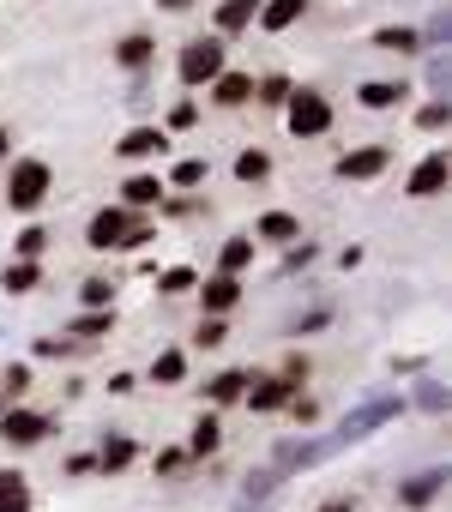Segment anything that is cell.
Listing matches in <instances>:
<instances>
[{
	"instance_id": "4dcf8cb0",
	"label": "cell",
	"mask_w": 452,
	"mask_h": 512,
	"mask_svg": "<svg viewBox=\"0 0 452 512\" xmlns=\"http://www.w3.org/2000/svg\"><path fill=\"white\" fill-rule=\"evenodd\" d=\"M187 290H199V272L193 266H163L157 272V296H187Z\"/></svg>"
},
{
	"instance_id": "ffe728a7",
	"label": "cell",
	"mask_w": 452,
	"mask_h": 512,
	"mask_svg": "<svg viewBox=\"0 0 452 512\" xmlns=\"http://www.w3.org/2000/svg\"><path fill=\"white\" fill-rule=\"evenodd\" d=\"M103 332H115V308H85V314L67 320V338H79V344H91Z\"/></svg>"
},
{
	"instance_id": "30bf717a",
	"label": "cell",
	"mask_w": 452,
	"mask_h": 512,
	"mask_svg": "<svg viewBox=\"0 0 452 512\" xmlns=\"http://www.w3.org/2000/svg\"><path fill=\"white\" fill-rule=\"evenodd\" d=\"M205 91H211V103H217V109H248V103H254V73H242V67H223V73H217Z\"/></svg>"
},
{
	"instance_id": "816d5d0a",
	"label": "cell",
	"mask_w": 452,
	"mask_h": 512,
	"mask_svg": "<svg viewBox=\"0 0 452 512\" xmlns=\"http://www.w3.org/2000/svg\"><path fill=\"white\" fill-rule=\"evenodd\" d=\"M157 7H163V13H187V7H193V0H157Z\"/></svg>"
},
{
	"instance_id": "74e56055",
	"label": "cell",
	"mask_w": 452,
	"mask_h": 512,
	"mask_svg": "<svg viewBox=\"0 0 452 512\" xmlns=\"http://www.w3.org/2000/svg\"><path fill=\"white\" fill-rule=\"evenodd\" d=\"M193 344H199V350L230 344V326H223V314H205V320H199V332H193Z\"/></svg>"
},
{
	"instance_id": "277c9868",
	"label": "cell",
	"mask_w": 452,
	"mask_h": 512,
	"mask_svg": "<svg viewBox=\"0 0 452 512\" xmlns=\"http://www.w3.org/2000/svg\"><path fill=\"white\" fill-rule=\"evenodd\" d=\"M223 67H230V43L223 37H193V43H181V55H175V79L181 85H211Z\"/></svg>"
},
{
	"instance_id": "83f0119b",
	"label": "cell",
	"mask_w": 452,
	"mask_h": 512,
	"mask_svg": "<svg viewBox=\"0 0 452 512\" xmlns=\"http://www.w3.org/2000/svg\"><path fill=\"white\" fill-rule=\"evenodd\" d=\"M205 175H211V163H205V157H181V163L169 169V181H163V187H175V193H193V187H205Z\"/></svg>"
},
{
	"instance_id": "4fadbf2b",
	"label": "cell",
	"mask_w": 452,
	"mask_h": 512,
	"mask_svg": "<svg viewBox=\"0 0 452 512\" xmlns=\"http://www.w3.org/2000/svg\"><path fill=\"white\" fill-rule=\"evenodd\" d=\"M404 97H410L404 79H362V85H356V103H362L368 115H386V109H398Z\"/></svg>"
},
{
	"instance_id": "7402d4cb",
	"label": "cell",
	"mask_w": 452,
	"mask_h": 512,
	"mask_svg": "<svg viewBox=\"0 0 452 512\" xmlns=\"http://www.w3.org/2000/svg\"><path fill=\"white\" fill-rule=\"evenodd\" d=\"M43 284V260H13L7 272H0V290H7V296H31Z\"/></svg>"
},
{
	"instance_id": "681fc988",
	"label": "cell",
	"mask_w": 452,
	"mask_h": 512,
	"mask_svg": "<svg viewBox=\"0 0 452 512\" xmlns=\"http://www.w3.org/2000/svg\"><path fill=\"white\" fill-rule=\"evenodd\" d=\"M127 392H139V380L133 374H109V398H127Z\"/></svg>"
},
{
	"instance_id": "e0dca14e",
	"label": "cell",
	"mask_w": 452,
	"mask_h": 512,
	"mask_svg": "<svg viewBox=\"0 0 452 512\" xmlns=\"http://www.w3.org/2000/svg\"><path fill=\"white\" fill-rule=\"evenodd\" d=\"M163 193H169L163 175H127L121 181V205L127 211H151V205H163Z\"/></svg>"
},
{
	"instance_id": "f907efd6",
	"label": "cell",
	"mask_w": 452,
	"mask_h": 512,
	"mask_svg": "<svg viewBox=\"0 0 452 512\" xmlns=\"http://www.w3.org/2000/svg\"><path fill=\"white\" fill-rule=\"evenodd\" d=\"M320 512H356V500H350V494H338V500H326Z\"/></svg>"
},
{
	"instance_id": "2e32d148",
	"label": "cell",
	"mask_w": 452,
	"mask_h": 512,
	"mask_svg": "<svg viewBox=\"0 0 452 512\" xmlns=\"http://www.w3.org/2000/svg\"><path fill=\"white\" fill-rule=\"evenodd\" d=\"M115 151H121L127 163H145V157H163V151H169V133H163V127H127Z\"/></svg>"
},
{
	"instance_id": "8d00e7d4",
	"label": "cell",
	"mask_w": 452,
	"mask_h": 512,
	"mask_svg": "<svg viewBox=\"0 0 452 512\" xmlns=\"http://www.w3.org/2000/svg\"><path fill=\"white\" fill-rule=\"evenodd\" d=\"M278 482H284V470H278V464H272V470H248V476H242V494H248V500H266Z\"/></svg>"
},
{
	"instance_id": "f546056e",
	"label": "cell",
	"mask_w": 452,
	"mask_h": 512,
	"mask_svg": "<svg viewBox=\"0 0 452 512\" xmlns=\"http://www.w3.org/2000/svg\"><path fill=\"white\" fill-rule=\"evenodd\" d=\"M416 37H422V55H440V49L452 43V13H446V7H434L428 31H416Z\"/></svg>"
},
{
	"instance_id": "6da1fadb",
	"label": "cell",
	"mask_w": 452,
	"mask_h": 512,
	"mask_svg": "<svg viewBox=\"0 0 452 512\" xmlns=\"http://www.w3.org/2000/svg\"><path fill=\"white\" fill-rule=\"evenodd\" d=\"M398 416H404V392H374V398H362L356 410H344V422H338L326 440H296V446H284V452H278V470H314V464L350 452L356 440H368L374 428H386V422H398Z\"/></svg>"
},
{
	"instance_id": "c3c4849f",
	"label": "cell",
	"mask_w": 452,
	"mask_h": 512,
	"mask_svg": "<svg viewBox=\"0 0 452 512\" xmlns=\"http://www.w3.org/2000/svg\"><path fill=\"white\" fill-rule=\"evenodd\" d=\"M278 374H290V380L302 386V380H308V356H284V368H278Z\"/></svg>"
},
{
	"instance_id": "d6a6232c",
	"label": "cell",
	"mask_w": 452,
	"mask_h": 512,
	"mask_svg": "<svg viewBox=\"0 0 452 512\" xmlns=\"http://www.w3.org/2000/svg\"><path fill=\"white\" fill-rule=\"evenodd\" d=\"M284 97H290V79H284V73L254 79V103H260V109H284Z\"/></svg>"
},
{
	"instance_id": "f6af8a7d",
	"label": "cell",
	"mask_w": 452,
	"mask_h": 512,
	"mask_svg": "<svg viewBox=\"0 0 452 512\" xmlns=\"http://www.w3.org/2000/svg\"><path fill=\"white\" fill-rule=\"evenodd\" d=\"M302 266H314V241H290L284 253V272H302Z\"/></svg>"
},
{
	"instance_id": "3957f363",
	"label": "cell",
	"mask_w": 452,
	"mask_h": 512,
	"mask_svg": "<svg viewBox=\"0 0 452 512\" xmlns=\"http://www.w3.org/2000/svg\"><path fill=\"white\" fill-rule=\"evenodd\" d=\"M49 193H55V169H49L43 157H19L13 175H7V193H0V199H7L19 217H31V211H43Z\"/></svg>"
},
{
	"instance_id": "7dc6e473",
	"label": "cell",
	"mask_w": 452,
	"mask_h": 512,
	"mask_svg": "<svg viewBox=\"0 0 452 512\" xmlns=\"http://www.w3.org/2000/svg\"><path fill=\"white\" fill-rule=\"evenodd\" d=\"M91 470H97V452H73L67 458V476H91Z\"/></svg>"
},
{
	"instance_id": "f35d334b",
	"label": "cell",
	"mask_w": 452,
	"mask_h": 512,
	"mask_svg": "<svg viewBox=\"0 0 452 512\" xmlns=\"http://www.w3.org/2000/svg\"><path fill=\"white\" fill-rule=\"evenodd\" d=\"M79 302H85V308H115V284H109V278H85V284H79Z\"/></svg>"
},
{
	"instance_id": "bcb514c9",
	"label": "cell",
	"mask_w": 452,
	"mask_h": 512,
	"mask_svg": "<svg viewBox=\"0 0 452 512\" xmlns=\"http://www.w3.org/2000/svg\"><path fill=\"white\" fill-rule=\"evenodd\" d=\"M284 410H290V416H296V422H302V428H308V422H314V416H320V404H314V398H302V392H296V398H290V404H284Z\"/></svg>"
},
{
	"instance_id": "484cf974",
	"label": "cell",
	"mask_w": 452,
	"mask_h": 512,
	"mask_svg": "<svg viewBox=\"0 0 452 512\" xmlns=\"http://www.w3.org/2000/svg\"><path fill=\"white\" fill-rule=\"evenodd\" d=\"M151 55H157V43H151V37H139V31L115 43V61H121L127 73H145V67H151Z\"/></svg>"
},
{
	"instance_id": "603a6c76",
	"label": "cell",
	"mask_w": 452,
	"mask_h": 512,
	"mask_svg": "<svg viewBox=\"0 0 452 512\" xmlns=\"http://www.w3.org/2000/svg\"><path fill=\"white\" fill-rule=\"evenodd\" d=\"M254 235H260V241H278V247H290V241H302V223H296L290 211H266V217L254 223Z\"/></svg>"
},
{
	"instance_id": "9a60e30c",
	"label": "cell",
	"mask_w": 452,
	"mask_h": 512,
	"mask_svg": "<svg viewBox=\"0 0 452 512\" xmlns=\"http://www.w3.org/2000/svg\"><path fill=\"white\" fill-rule=\"evenodd\" d=\"M242 302V278H230V272H211L205 284H199V308L205 314H230Z\"/></svg>"
},
{
	"instance_id": "8fae6325",
	"label": "cell",
	"mask_w": 452,
	"mask_h": 512,
	"mask_svg": "<svg viewBox=\"0 0 452 512\" xmlns=\"http://www.w3.org/2000/svg\"><path fill=\"white\" fill-rule=\"evenodd\" d=\"M254 13H260V0H217V13H211V37H242L254 31Z\"/></svg>"
},
{
	"instance_id": "ab89813d",
	"label": "cell",
	"mask_w": 452,
	"mask_h": 512,
	"mask_svg": "<svg viewBox=\"0 0 452 512\" xmlns=\"http://www.w3.org/2000/svg\"><path fill=\"white\" fill-rule=\"evenodd\" d=\"M428 91H434V97H446V91H452V61H446V49H440V55H428Z\"/></svg>"
},
{
	"instance_id": "5bb4252c",
	"label": "cell",
	"mask_w": 452,
	"mask_h": 512,
	"mask_svg": "<svg viewBox=\"0 0 452 512\" xmlns=\"http://www.w3.org/2000/svg\"><path fill=\"white\" fill-rule=\"evenodd\" d=\"M440 494H446V470H416L410 482H398V506H410V512L434 506Z\"/></svg>"
},
{
	"instance_id": "d4e9b609",
	"label": "cell",
	"mask_w": 452,
	"mask_h": 512,
	"mask_svg": "<svg viewBox=\"0 0 452 512\" xmlns=\"http://www.w3.org/2000/svg\"><path fill=\"white\" fill-rule=\"evenodd\" d=\"M374 49H386V55H422V37L410 25H380L374 31Z\"/></svg>"
},
{
	"instance_id": "5b68a950",
	"label": "cell",
	"mask_w": 452,
	"mask_h": 512,
	"mask_svg": "<svg viewBox=\"0 0 452 512\" xmlns=\"http://www.w3.org/2000/svg\"><path fill=\"white\" fill-rule=\"evenodd\" d=\"M284 127H290L296 139H320V133H332V103H326V91H314V85H290V97H284Z\"/></svg>"
},
{
	"instance_id": "7bdbcfd3",
	"label": "cell",
	"mask_w": 452,
	"mask_h": 512,
	"mask_svg": "<svg viewBox=\"0 0 452 512\" xmlns=\"http://www.w3.org/2000/svg\"><path fill=\"white\" fill-rule=\"evenodd\" d=\"M0 392H7V398L19 404V398L31 392V368H25V362H13V368H7V380H0Z\"/></svg>"
},
{
	"instance_id": "ee69618b",
	"label": "cell",
	"mask_w": 452,
	"mask_h": 512,
	"mask_svg": "<svg viewBox=\"0 0 452 512\" xmlns=\"http://www.w3.org/2000/svg\"><path fill=\"white\" fill-rule=\"evenodd\" d=\"M193 121H199V103H187V97H181V103L169 109V133H187Z\"/></svg>"
},
{
	"instance_id": "4316f807",
	"label": "cell",
	"mask_w": 452,
	"mask_h": 512,
	"mask_svg": "<svg viewBox=\"0 0 452 512\" xmlns=\"http://www.w3.org/2000/svg\"><path fill=\"white\" fill-rule=\"evenodd\" d=\"M217 446H223V428H217V416L205 410V416L193 422V434H187V458H211Z\"/></svg>"
},
{
	"instance_id": "9c48e42d",
	"label": "cell",
	"mask_w": 452,
	"mask_h": 512,
	"mask_svg": "<svg viewBox=\"0 0 452 512\" xmlns=\"http://www.w3.org/2000/svg\"><path fill=\"white\" fill-rule=\"evenodd\" d=\"M296 392H302V386H296L290 374H260V380H248V392H242V398H248V410H254V416H272V410H284Z\"/></svg>"
},
{
	"instance_id": "44dd1931",
	"label": "cell",
	"mask_w": 452,
	"mask_h": 512,
	"mask_svg": "<svg viewBox=\"0 0 452 512\" xmlns=\"http://www.w3.org/2000/svg\"><path fill=\"white\" fill-rule=\"evenodd\" d=\"M254 266V235H230L217 247V272H230V278H242Z\"/></svg>"
},
{
	"instance_id": "52a82bcc",
	"label": "cell",
	"mask_w": 452,
	"mask_h": 512,
	"mask_svg": "<svg viewBox=\"0 0 452 512\" xmlns=\"http://www.w3.org/2000/svg\"><path fill=\"white\" fill-rule=\"evenodd\" d=\"M386 169H392V145H356V151H338V163H332L338 181H374Z\"/></svg>"
},
{
	"instance_id": "ba28073f",
	"label": "cell",
	"mask_w": 452,
	"mask_h": 512,
	"mask_svg": "<svg viewBox=\"0 0 452 512\" xmlns=\"http://www.w3.org/2000/svg\"><path fill=\"white\" fill-rule=\"evenodd\" d=\"M446 181H452V157H446V151L434 145V151H428V157H422V163L410 169L404 193H410V199H434V193H446Z\"/></svg>"
},
{
	"instance_id": "7a4b0ae2",
	"label": "cell",
	"mask_w": 452,
	"mask_h": 512,
	"mask_svg": "<svg viewBox=\"0 0 452 512\" xmlns=\"http://www.w3.org/2000/svg\"><path fill=\"white\" fill-rule=\"evenodd\" d=\"M145 241H157V229H151L145 211H127V205H103L85 223V247L91 253H139Z\"/></svg>"
},
{
	"instance_id": "e575fe53",
	"label": "cell",
	"mask_w": 452,
	"mask_h": 512,
	"mask_svg": "<svg viewBox=\"0 0 452 512\" xmlns=\"http://www.w3.org/2000/svg\"><path fill=\"white\" fill-rule=\"evenodd\" d=\"M266 175H272V157H266V151H260V145H254V151H242V157H236V181H248V187H254V181H266Z\"/></svg>"
},
{
	"instance_id": "f1b7e54d",
	"label": "cell",
	"mask_w": 452,
	"mask_h": 512,
	"mask_svg": "<svg viewBox=\"0 0 452 512\" xmlns=\"http://www.w3.org/2000/svg\"><path fill=\"white\" fill-rule=\"evenodd\" d=\"M43 253H49V229L43 223H25L13 235V260H43Z\"/></svg>"
},
{
	"instance_id": "8992f818",
	"label": "cell",
	"mask_w": 452,
	"mask_h": 512,
	"mask_svg": "<svg viewBox=\"0 0 452 512\" xmlns=\"http://www.w3.org/2000/svg\"><path fill=\"white\" fill-rule=\"evenodd\" d=\"M55 434V416L49 410H25V404H7V410H0V440H7V446H43Z\"/></svg>"
},
{
	"instance_id": "f5cc1de1",
	"label": "cell",
	"mask_w": 452,
	"mask_h": 512,
	"mask_svg": "<svg viewBox=\"0 0 452 512\" xmlns=\"http://www.w3.org/2000/svg\"><path fill=\"white\" fill-rule=\"evenodd\" d=\"M7 157H13V133H7V127H0V163H7Z\"/></svg>"
},
{
	"instance_id": "d6986e66",
	"label": "cell",
	"mask_w": 452,
	"mask_h": 512,
	"mask_svg": "<svg viewBox=\"0 0 452 512\" xmlns=\"http://www.w3.org/2000/svg\"><path fill=\"white\" fill-rule=\"evenodd\" d=\"M248 380H254V374H242V368H223V374H211V380H205V398H211V404H242Z\"/></svg>"
},
{
	"instance_id": "7c38bea8",
	"label": "cell",
	"mask_w": 452,
	"mask_h": 512,
	"mask_svg": "<svg viewBox=\"0 0 452 512\" xmlns=\"http://www.w3.org/2000/svg\"><path fill=\"white\" fill-rule=\"evenodd\" d=\"M308 19V0H260V13H254V25L266 31V37H284L290 25H302Z\"/></svg>"
},
{
	"instance_id": "db71d44e",
	"label": "cell",
	"mask_w": 452,
	"mask_h": 512,
	"mask_svg": "<svg viewBox=\"0 0 452 512\" xmlns=\"http://www.w3.org/2000/svg\"><path fill=\"white\" fill-rule=\"evenodd\" d=\"M7 404H13V398H7V392H0V410H7Z\"/></svg>"
},
{
	"instance_id": "836d02e7",
	"label": "cell",
	"mask_w": 452,
	"mask_h": 512,
	"mask_svg": "<svg viewBox=\"0 0 452 512\" xmlns=\"http://www.w3.org/2000/svg\"><path fill=\"white\" fill-rule=\"evenodd\" d=\"M446 121H452V97H428V103L416 109V127H422V133H440Z\"/></svg>"
},
{
	"instance_id": "ac0fdd59",
	"label": "cell",
	"mask_w": 452,
	"mask_h": 512,
	"mask_svg": "<svg viewBox=\"0 0 452 512\" xmlns=\"http://www.w3.org/2000/svg\"><path fill=\"white\" fill-rule=\"evenodd\" d=\"M133 458H139L133 434H103V446H97V470H103V476H121Z\"/></svg>"
},
{
	"instance_id": "cb8c5ba5",
	"label": "cell",
	"mask_w": 452,
	"mask_h": 512,
	"mask_svg": "<svg viewBox=\"0 0 452 512\" xmlns=\"http://www.w3.org/2000/svg\"><path fill=\"white\" fill-rule=\"evenodd\" d=\"M0 512H31V482L0 464Z\"/></svg>"
},
{
	"instance_id": "b9f144b4",
	"label": "cell",
	"mask_w": 452,
	"mask_h": 512,
	"mask_svg": "<svg viewBox=\"0 0 452 512\" xmlns=\"http://www.w3.org/2000/svg\"><path fill=\"white\" fill-rule=\"evenodd\" d=\"M151 464H157V476H181V470H187L193 458H187V446H163V452H157Z\"/></svg>"
},
{
	"instance_id": "1f68e13d",
	"label": "cell",
	"mask_w": 452,
	"mask_h": 512,
	"mask_svg": "<svg viewBox=\"0 0 452 512\" xmlns=\"http://www.w3.org/2000/svg\"><path fill=\"white\" fill-rule=\"evenodd\" d=\"M151 380H157V386H181V380H187V356H181V350H157Z\"/></svg>"
},
{
	"instance_id": "60d3db41",
	"label": "cell",
	"mask_w": 452,
	"mask_h": 512,
	"mask_svg": "<svg viewBox=\"0 0 452 512\" xmlns=\"http://www.w3.org/2000/svg\"><path fill=\"white\" fill-rule=\"evenodd\" d=\"M79 350H85L79 338H37V356H43V362H61V356H79Z\"/></svg>"
},
{
	"instance_id": "d590c367",
	"label": "cell",
	"mask_w": 452,
	"mask_h": 512,
	"mask_svg": "<svg viewBox=\"0 0 452 512\" xmlns=\"http://www.w3.org/2000/svg\"><path fill=\"white\" fill-rule=\"evenodd\" d=\"M416 410H428V416H446V386L440 380H416Z\"/></svg>"
}]
</instances>
